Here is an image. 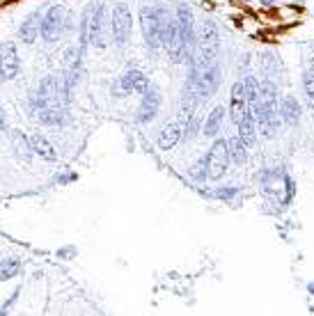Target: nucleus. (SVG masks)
Returning a JSON list of instances; mask_svg holds the SVG:
<instances>
[{
    "mask_svg": "<svg viewBox=\"0 0 314 316\" xmlns=\"http://www.w3.org/2000/svg\"><path fill=\"white\" fill-rule=\"evenodd\" d=\"M110 39V14L103 0H90L88 7L80 14L78 23V44L80 46H97L103 48Z\"/></svg>",
    "mask_w": 314,
    "mask_h": 316,
    "instance_id": "obj_1",
    "label": "nucleus"
},
{
    "mask_svg": "<svg viewBox=\"0 0 314 316\" xmlns=\"http://www.w3.org/2000/svg\"><path fill=\"white\" fill-rule=\"evenodd\" d=\"M170 14L163 5L154 3L149 7L140 9V27H142V39L149 48L158 50L165 48L167 39V25H170Z\"/></svg>",
    "mask_w": 314,
    "mask_h": 316,
    "instance_id": "obj_2",
    "label": "nucleus"
},
{
    "mask_svg": "<svg viewBox=\"0 0 314 316\" xmlns=\"http://www.w3.org/2000/svg\"><path fill=\"white\" fill-rule=\"evenodd\" d=\"M220 80H222V71L218 62L209 64V67H190L188 78L184 82V92L197 96L199 101H207L209 96H213L218 92Z\"/></svg>",
    "mask_w": 314,
    "mask_h": 316,
    "instance_id": "obj_3",
    "label": "nucleus"
},
{
    "mask_svg": "<svg viewBox=\"0 0 314 316\" xmlns=\"http://www.w3.org/2000/svg\"><path fill=\"white\" fill-rule=\"evenodd\" d=\"M131 27H133V16L131 7L126 3H115L110 12V39L112 44L124 46L131 39Z\"/></svg>",
    "mask_w": 314,
    "mask_h": 316,
    "instance_id": "obj_4",
    "label": "nucleus"
},
{
    "mask_svg": "<svg viewBox=\"0 0 314 316\" xmlns=\"http://www.w3.org/2000/svg\"><path fill=\"white\" fill-rule=\"evenodd\" d=\"M67 18H69V12H67L65 5H53V7H48V12L44 14V18H42V32H39V37H42L46 44L58 41L67 30Z\"/></svg>",
    "mask_w": 314,
    "mask_h": 316,
    "instance_id": "obj_5",
    "label": "nucleus"
},
{
    "mask_svg": "<svg viewBox=\"0 0 314 316\" xmlns=\"http://www.w3.org/2000/svg\"><path fill=\"white\" fill-rule=\"evenodd\" d=\"M232 160L230 151H227V140L225 137H216L213 145L207 151V169H209V181H220L227 174Z\"/></svg>",
    "mask_w": 314,
    "mask_h": 316,
    "instance_id": "obj_6",
    "label": "nucleus"
},
{
    "mask_svg": "<svg viewBox=\"0 0 314 316\" xmlns=\"http://www.w3.org/2000/svg\"><path fill=\"white\" fill-rule=\"evenodd\" d=\"M149 87H152V82H149V78L140 69H126L115 80V85H112V94L115 96H129V94L142 96Z\"/></svg>",
    "mask_w": 314,
    "mask_h": 316,
    "instance_id": "obj_7",
    "label": "nucleus"
},
{
    "mask_svg": "<svg viewBox=\"0 0 314 316\" xmlns=\"http://www.w3.org/2000/svg\"><path fill=\"white\" fill-rule=\"evenodd\" d=\"M158 108H161V92H158V87L152 85L140 96V105H138V114H135V117H138L140 124H149L156 117Z\"/></svg>",
    "mask_w": 314,
    "mask_h": 316,
    "instance_id": "obj_8",
    "label": "nucleus"
},
{
    "mask_svg": "<svg viewBox=\"0 0 314 316\" xmlns=\"http://www.w3.org/2000/svg\"><path fill=\"white\" fill-rule=\"evenodd\" d=\"M0 53H3V69H5V80H14L21 71V58L16 53V44L14 41H5L0 46Z\"/></svg>",
    "mask_w": 314,
    "mask_h": 316,
    "instance_id": "obj_9",
    "label": "nucleus"
},
{
    "mask_svg": "<svg viewBox=\"0 0 314 316\" xmlns=\"http://www.w3.org/2000/svg\"><path fill=\"white\" fill-rule=\"evenodd\" d=\"M7 135H10V147H12V154L16 156V160L30 163V158H33V147H30V137L25 135V133H21L19 128H12Z\"/></svg>",
    "mask_w": 314,
    "mask_h": 316,
    "instance_id": "obj_10",
    "label": "nucleus"
},
{
    "mask_svg": "<svg viewBox=\"0 0 314 316\" xmlns=\"http://www.w3.org/2000/svg\"><path fill=\"white\" fill-rule=\"evenodd\" d=\"M42 18H44L42 12H33L30 16H25V21L19 27V39L23 44H35L37 41L39 32H42Z\"/></svg>",
    "mask_w": 314,
    "mask_h": 316,
    "instance_id": "obj_11",
    "label": "nucleus"
},
{
    "mask_svg": "<svg viewBox=\"0 0 314 316\" xmlns=\"http://www.w3.org/2000/svg\"><path fill=\"white\" fill-rule=\"evenodd\" d=\"M277 112H280V119L284 124H289V126H296L300 119V114H303V108H300L298 99L291 94L282 96L280 99V105H277Z\"/></svg>",
    "mask_w": 314,
    "mask_h": 316,
    "instance_id": "obj_12",
    "label": "nucleus"
},
{
    "mask_svg": "<svg viewBox=\"0 0 314 316\" xmlns=\"http://www.w3.org/2000/svg\"><path fill=\"white\" fill-rule=\"evenodd\" d=\"M181 135H184V126H181L179 122L165 124V126L161 128V133H158V149H161V151L175 149V147L179 145Z\"/></svg>",
    "mask_w": 314,
    "mask_h": 316,
    "instance_id": "obj_13",
    "label": "nucleus"
},
{
    "mask_svg": "<svg viewBox=\"0 0 314 316\" xmlns=\"http://www.w3.org/2000/svg\"><path fill=\"white\" fill-rule=\"evenodd\" d=\"M225 114H227L225 105H216V108H211V112L207 114V119H204V124H202L204 137H218V135H220L222 122H225Z\"/></svg>",
    "mask_w": 314,
    "mask_h": 316,
    "instance_id": "obj_14",
    "label": "nucleus"
},
{
    "mask_svg": "<svg viewBox=\"0 0 314 316\" xmlns=\"http://www.w3.org/2000/svg\"><path fill=\"white\" fill-rule=\"evenodd\" d=\"M257 122H254V114H252V108H250V112L245 114L243 119H241L239 124H236V135L241 137V140L245 142V147L248 149H252L254 145H257Z\"/></svg>",
    "mask_w": 314,
    "mask_h": 316,
    "instance_id": "obj_15",
    "label": "nucleus"
},
{
    "mask_svg": "<svg viewBox=\"0 0 314 316\" xmlns=\"http://www.w3.org/2000/svg\"><path fill=\"white\" fill-rule=\"evenodd\" d=\"M30 147H33V154H37L39 158L48 160V163H55V160H58L55 147H53L51 140H48L46 135H42V133H35V135H30Z\"/></svg>",
    "mask_w": 314,
    "mask_h": 316,
    "instance_id": "obj_16",
    "label": "nucleus"
},
{
    "mask_svg": "<svg viewBox=\"0 0 314 316\" xmlns=\"http://www.w3.org/2000/svg\"><path fill=\"white\" fill-rule=\"evenodd\" d=\"M39 122L48 124V126H62L67 119V110H65V103H48L44 105L42 110L37 112Z\"/></svg>",
    "mask_w": 314,
    "mask_h": 316,
    "instance_id": "obj_17",
    "label": "nucleus"
},
{
    "mask_svg": "<svg viewBox=\"0 0 314 316\" xmlns=\"http://www.w3.org/2000/svg\"><path fill=\"white\" fill-rule=\"evenodd\" d=\"M227 151H230L232 165H236V167H243V165L248 163V147H245V142L241 140L239 135H234V137H230V140H227Z\"/></svg>",
    "mask_w": 314,
    "mask_h": 316,
    "instance_id": "obj_18",
    "label": "nucleus"
},
{
    "mask_svg": "<svg viewBox=\"0 0 314 316\" xmlns=\"http://www.w3.org/2000/svg\"><path fill=\"white\" fill-rule=\"evenodd\" d=\"M280 92H277V85L271 80V78H262L259 80V96L257 101L264 105H280Z\"/></svg>",
    "mask_w": 314,
    "mask_h": 316,
    "instance_id": "obj_19",
    "label": "nucleus"
},
{
    "mask_svg": "<svg viewBox=\"0 0 314 316\" xmlns=\"http://www.w3.org/2000/svg\"><path fill=\"white\" fill-rule=\"evenodd\" d=\"M23 268V261L19 256H5V259H0V284L7 282V279L16 277Z\"/></svg>",
    "mask_w": 314,
    "mask_h": 316,
    "instance_id": "obj_20",
    "label": "nucleus"
},
{
    "mask_svg": "<svg viewBox=\"0 0 314 316\" xmlns=\"http://www.w3.org/2000/svg\"><path fill=\"white\" fill-rule=\"evenodd\" d=\"M259 67H262L268 76H273V73L280 71V60H277L275 53L266 50V53H259Z\"/></svg>",
    "mask_w": 314,
    "mask_h": 316,
    "instance_id": "obj_21",
    "label": "nucleus"
},
{
    "mask_svg": "<svg viewBox=\"0 0 314 316\" xmlns=\"http://www.w3.org/2000/svg\"><path fill=\"white\" fill-rule=\"evenodd\" d=\"M199 44H218V27L213 21H204L202 30H199Z\"/></svg>",
    "mask_w": 314,
    "mask_h": 316,
    "instance_id": "obj_22",
    "label": "nucleus"
},
{
    "mask_svg": "<svg viewBox=\"0 0 314 316\" xmlns=\"http://www.w3.org/2000/svg\"><path fill=\"white\" fill-rule=\"evenodd\" d=\"M243 85H245V101L252 105L259 96V78L257 76H243Z\"/></svg>",
    "mask_w": 314,
    "mask_h": 316,
    "instance_id": "obj_23",
    "label": "nucleus"
},
{
    "mask_svg": "<svg viewBox=\"0 0 314 316\" xmlns=\"http://www.w3.org/2000/svg\"><path fill=\"white\" fill-rule=\"evenodd\" d=\"M197 133H202V119H199V114L195 112L193 117L184 124V135H181V140H193Z\"/></svg>",
    "mask_w": 314,
    "mask_h": 316,
    "instance_id": "obj_24",
    "label": "nucleus"
},
{
    "mask_svg": "<svg viewBox=\"0 0 314 316\" xmlns=\"http://www.w3.org/2000/svg\"><path fill=\"white\" fill-rule=\"evenodd\" d=\"M188 174H190V179H193V181H197V183L207 181V179H209V169H207V156H202V158H199L197 163H195L193 167L188 169Z\"/></svg>",
    "mask_w": 314,
    "mask_h": 316,
    "instance_id": "obj_25",
    "label": "nucleus"
},
{
    "mask_svg": "<svg viewBox=\"0 0 314 316\" xmlns=\"http://www.w3.org/2000/svg\"><path fill=\"white\" fill-rule=\"evenodd\" d=\"M303 90H305V96H307V101L314 105V76H312V71H305L303 73Z\"/></svg>",
    "mask_w": 314,
    "mask_h": 316,
    "instance_id": "obj_26",
    "label": "nucleus"
},
{
    "mask_svg": "<svg viewBox=\"0 0 314 316\" xmlns=\"http://www.w3.org/2000/svg\"><path fill=\"white\" fill-rule=\"evenodd\" d=\"M239 195V188L236 186H222V188H216L213 190V197L216 199H232V197Z\"/></svg>",
    "mask_w": 314,
    "mask_h": 316,
    "instance_id": "obj_27",
    "label": "nucleus"
},
{
    "mask_svg": "<svg viewBox=\"0 0 314 316\" xmlns=\"http://www.w3.org/2000/svg\"><path fill=\"white\" fill-rule=\"evenodd\" d=\"M74 254H76V247H62V250H58V256H60V259H71Z\"/></svg>",
    "mask_w": 314,
    "mask_h": 316,
    "instance_id": "obj_28",
    "label": "nucleus"
},
{
    "mask_svg": "<svg viewBox=\"0 0 314 316\" xmlns=\"http://www.w3.org/2000/svg\"><path fill=\"white\" fill-rule=\"evenodd\" d=\"M5 80V69H3V53H0V82Z\"/></svg>",
    "mask_w": 314,
    "mask_h": 316,
    "instance_id": "obj_29",
    "label": "nucleus"
},
{
    "mask_svg": "<svg viewBox=\"0 0 314 316\" xmlns=\"http://www.w3.org/2000/svg\"><path fill=\"white\" fill-rule=\"evenodd\" d=\"M5 133H7V126H5V122H0V137L5 135Z\"/></svg>",
    "mask_w": 314,
    "mask_h": 316,
    "instance_id": "obj_30",
    "label": "nucleus"
},
{
    "mask_svg": "<svg viewBox=\"0 0 314 316\" xmlns=\"http://www.w3.org/2000/svg\"><path fill=\"white\" fill-rule=\"evenodd\" d=\"M307 293H309V296H314V282L307 284Z\"/></svg>",
    "mask_w": 314,
    "mask_h": 316,
    "instance_id": "obj_31",
    "label": "nucleus"
},
{
    "mask_svg": "<svg viewBox=\"0 0 314 316\" xmlns=\"http://www.w3.org/2000/svg\"><path fill=\"white\" fill-rule=\"evenodd\" d=\"M7 119V114H5V110H3V105H0V122H5Z\"/></svg>",
    "mask_w": 314,
    "mask_h": 316,
    "instance_id": "obj_32",
    "label": "nucleus"
},
{
    "mask_svg": "<svg viewBox=\"0 0 314 316\" xmlns=\"http://www.w3.org/2000/svg\"><path fill=\"white\" fill-rule=\"evenodd\" d=\"M259 3H262V5H266V7H271V5H273V0H259Z\"/></svg>",
    "mask_w": 314,
    "mask_h": 316,
    "instance_id": "obj_33",
    "label": "nucleus"
},
{
    "mask_svg": "<svg viewBox=\"0 0 314 316\" xmlns=\"http://www.w3.org/2000/svg\"><path fill=\"white\" fill-rule=\"evenodd\" d=\"M309 71H312V76H314V64H312V69H309Z\"/></svg>",
    "mask_w": 314,
    "mask_h": 316,
    "instance_id": "obj_34",
    "label": "nucleus"
},
{
    "mask_svg": "<svg viewBox=\"0 0 314 316\" xmlns=\"http://www.w3.org/2000/svg\"><path fill=\"white\" fill-rule=\"evenodd\" d=\"M312 114H314V105H312Z\"/></svg>",
    "mask_w": 314,
    "mask_h": 316,
    "instance_id": "obj_35",
    "label": "nucleus"
}]
</instances>
